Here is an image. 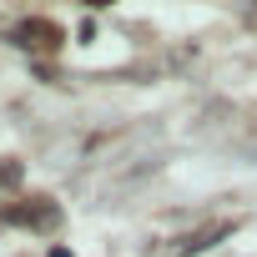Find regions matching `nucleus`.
Segmentation results:
<instances>
[{"instance_id": "1", "label": "nucleus", "mask_w": 257, "mask_h": 257, "mask_svg": "<svg viewBox=\"0 0 257 257\" xmlns=\"http://www.w3.org/2000/svg\"><path fill=\"white\" fill-rule=\"evenodd\" d=\"M0 222H11V227H31V232H51L61 227V207L51 197H31V202H11V207H0Z\"/></svg>"}, {"instance_id": "2", "label": "nucleus", "mask_w": 257, "mask_h": 257, "mask_svg": "<svg viewBox=\"0 0 257 257\" xmlns=\"http://www.w3.org/2000/svg\"><path fill=\"white\" fill-rule=\"evenodd\" d=\"M16 41L31 51V46H41V51H56L61 46V31L51 26V21H26V26H16Z\"/></svg>"}, {"instance_id": "3", "label": "nucleus", "mask_w": 257, "mask_h": 257, "mask_svg": "<svg viewBox=\"0 0 257 257\" xmlns=\"http://www.w3.org/2000/svg\"><path fill=\"white\" fill-rule=\"evenodd\" d=\"M227 232H232V222H212V227H202V232L182 237V242H177V252H182V257H197V252H207V247H212L217 237H227Z\"/></svg>"}, {"instance_id": "4", "label": "nucleus", "mask_w": 257, "mask_h": 257, "mask_svg": "<svg viewBox=\"0 0 257 257\" xmlns=\"http://www.w3.org/2000/svg\"><path fill=\"white\" fill-rule=\"evenodd\" d=\"M0 182H6V187L21 182V167H16V162H0Z\"/></svg>"}]
</instances>
